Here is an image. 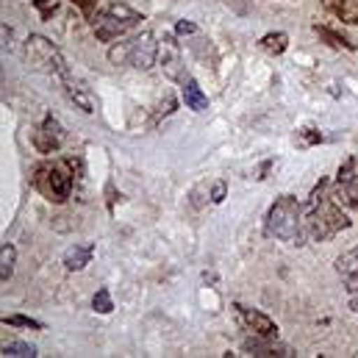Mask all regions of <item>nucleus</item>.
<instances>
[{"label": "nucleus", "mask_w": 358, "mask_h": 358, "mask_svg": "<svg viewBox=\"0 0 358 358\" xmlns=\"http://www.w3.org/2000/svg\"><path fill=\"white\" fill-rule=\"evenodd\" d=\"M108 59L114 64H131L136 70H150L159 59V45H156V36L150 31L139 34L136 39L131 42H122L120 48H111L108 50Z\"/></svg>", "instance_id": "obj_4"}, {"label": "nucleus", "mask_w": 358, "mask_h": 358, "mask_svg": "<svg viewBox=\"0 0 358 358\" xmlns=\"http://www.w3.org/2000/svg\"><path fill=\"white\" fill-rule=\"evenodd\" d=\"M36 8H39L45 17H48V14H50V8L56 11V0H53V3H50V0H36Z\"/></svg>", "instance_id": "obj_24"}, {"label": "nucleus", "mask_w": 358, "mask_h": 358, "mask_svg": "<svg viewBox=\"0 0 358 358\" xmlns=\"http://www.w3.org/2000/svg\"><path fill=\"white\" fill-rule=\"evenodd\" d=\"M322 189H325V180L317 183V189L306 203V234L314 242H325L339 231L350 228V220L342 214V208L331 197H322Z\"/></svg>", "instance_id": "obj_1"}, {"label": "nucleus", "mask_w": 358, "mask_h": 358, "mask_svg": "<svg viewBox=\"0 0 358 358\" xmlns=\"http://www.w3.org/2000/svg\"><path fill=\"white\" fill-rule=\"evenodd\" d=\"M183 103H186V108H192V111H206L208 108V97H206V92L197 87V81L194 78H183Z\"/></svg>", "instance_id": "obj_14"}, {"label": "nucleus", "mask_w": 358, "mask_h": 358, "mask_svg": "<svg viewBox=\"0 0 358 358\" xmlns=\"http://www.w3.org/2000/svg\"><path fill=\"white\" fill-rule=\"evenodd\" d=\"M3 322H6V325H22V328H36V331L42 328V322H36V320H28V317H6Z\"/></svg>", "instance_id": "obj_22"}, {"label": "nucleus", "mask_w": 358, "mask_h": 358, "mask_svg": "<svg viewBox=\"0 0 358 358\" xmlns=\"http://www.w3.org/2000/svg\"><path fill=\"white\" fill-rule=\"evenodd\" d=\"M139 20H142V14L134 11L131 6H125V3H108V6H103V8L94 14L92 25H94L97 39L114 42V39H120L122 34H128L134 25H139Z\"/></svg>", "instance_id": "obj_3"}, {"label": "nucleus", "mask_w": 358, "mask_h": 358, "mask_svg": "<svg viewBox=\"0 0 358 358\" xmlns=\"http://www.w3.org/2000/svg\"><path fill=\"white\" fill-rule=\"evenodd\" d=\"M336 11L342 17H348L350 22H358V0H342V6H336Z\"/></svg>", "instance_id": "obj_21"}, {"label": "nucleus", "mask_w": 358, "mask_h": 358, "mask_svg": "<svg viewBox=\"0 0 358 358\" xmlns=\"http://www.w3.org/2000/svg\"><path fill=\"white\" fill-rule=\"evenodd\" d=\"M234 311H236V320H239V325H242L245 331H250V334H256V336H269V339L278 336V325L269 320L267 314H262V311H256V308H248V306H242V303H236Z\"/></svg>", "instance_id": "obj_7"}, {"label": "nucleus", "mask_w": 358, "mask_h": 358, "mask_svg": "<svg viewBox=\"0 0 358 358\" xmlns=\"http://www.w3.org/2000/svg\"><path fill=\"white\" fill-rule=\"evenodd\" d=\"M92 256H94V248H92V245H76V248H70V250L64 253L62 264L70 269V272H78V269H84L90 264Z\"/></svg>", "instance_id": "obj_15"}, {"label": "nucleus", "mask_w": 358, "mask_h": 358, "mask_svg": "<svg viewBox=\"0 0 358 358\" xmlns=\"http://www.w3.org/2000/svg\"><path fill=\"white\" fill-rule=\"evenodd\" d=\"M336 272L339 278L345 280L348 292L350 294H358V248H350L348 253H342L336 259Z\"/></svg>", "instance_id": "obj_12"}, {"label": "nucleus", "mask_w": 358, "mask_h": 358, "mask_svg": "<svg viewBox=\"0 0 358 358\" xmlns=\"http://www.w3.org/2000/svg\"><path fill=\"white\" fill-rule=\"evenodd\" d=\"M314 31L322 36V39H328V45H334V48H348V50H353V45L345 39V36H339V34H334V31H328V28H322V25H314Z\"/></svg>", "instance_id": "obj_20"}, {"label": "nucleus", "mask_w": 358, "mask_h": 358, "mask_svg": "<svg viewBox=\"0 0 358 358\" xmlns=\"http://www.w3.org/2000/svg\"><path fill=\"white\" fill-rule=\"evenodd\" d=\"M92 308H94L97 314H111L114 303H111V294H108V289H100V292L92 297Z\"/></svg>", "instance_id": "obj_19"}, {"label": "nucleus", "mask_w": 358, "mask_h": 358, "mask_svg": "<svg viewBox=\"0 0 358 358\" xmlns=\"http://www.w3.org/2000/svg\"><path fill=\"white\" fill-rule=\"evenodd\" d=\"M25 59H28V64L34 70H42V73H50V76H59V78L64 73H70V67H67L64 56L59 53V48L53 42H48L45 36H36V34L25 39Z\"/></svg>", "instance_id": "obj_5"}, {"label": "nucleus", "mask_w": 358, "mask_h": 358, "mask_svg": "<svg viewBox=\"0 0 358 358\" xmlns=\"http://www.w3.org/2000/svg\"><path fill=\"white\" fill-rule=\"evenodd\" d=\"M336 183H339V200L345 197L353 208H358V159H348L339 167Z\"/></svg>", "instance_id": "obj_9"}, {"label": "nucleus", "mask_w": 358, "mask_h": 358, "mask_svg": "<svg viewBox=\"0 0 358 358\" xmlns=\"http://www.w3.org/2000/svg\"><path fill=\"white\" fill-rule=\"evenodd\" d=\"M73 3H76V6L81 8V11H87V14H92V8H94V6L100 3V0H73Z\"/></svg>", "instance_id": "obj_25"}, {"label": "nucleus", "mask_w": 358, "mask_h": 358, "mask_svg": "<svg viewBox=\"0 0 358 358\" xmlns=\"http://www.w3.org/2000/svg\"><path fill=\"white\" fill-rule=\"evenodd\" d=\"M36 189L45 194V200L50 203H64L70 194H73V178L64 173V167L59 164H45L36 170Z\"/></svg>", "instance_id": "obj_6"}, {"label": "nucleus", "mask_w": 358, "mask_h": 358, "mask_svg": "<svg viewBox=\"0 0 358 358\" xmlns=\"http://www.w3.org/2000/svg\"><path fill=\"white\" fill-rule=\"evenodd\" d=\"M267 234L289 242V245H303L306 242V206L294 194H280L267 211Z\"/></svg>", "instance_id": "obj_2"}, {"label": "nucleus", "mask_w": 358, "mask_h": 358, "mask_svg": "<svg viewBox=\"0 0 358 358\" xmlns=\"http://www.w3.org/2000/svg\"><path fill=\"white\" fill-rule=\"evenodd\" d=\"M14 264H17V250H14V245H3L0 248V280L3 283H8V278L14 275Z\"/></svg>", "instance_id": "obj_16"}, {"label": "nucleus", "mask_w": 358, "mask_h": 358, "mask_svg": "<svg viewBox=\"0 0 358 358\" xmlns=\"http://www.w3.org/2000/svg\"><path fill=\"white\" fill-rule=\"evenodd\" d=\"M225 192H228L225 180H214L211 183V203H222L225 200Z\"/></svg>", "instance_id": "obj_23"}, {"label": "nucleus", "mask_w": 358, "mask_h": 358, "mask_svg": "<svg viewBox=\"0 0 358 358\" xmlns=\"http://www.w3.org/2000/svg\"><path fill=\"white\" fill-rule=\"evenodd\" d=\"M267 53L272 56H280L286 48H289V36L283 34V31H275V34H267V36H262V42H259Z\"/></svg>", "instance_id": "obj_17"}, {"label": "nucleus", "mask_w": 358, "mask_h": 358, "mask_svg": "<svg viewBox=\"0 0 358 358\" xmlns=\"http://www.w3.org/2000/svg\"><path fill=\"white\" fill-rule=\"evenodd\" d=\"M62 142H64V128H62V122L56 117L48 114L42 120V125L34 131V148L48 156V153H56L62 148Z\"/></svg>", "instance_id": "obj_8"}, {"label": "nucleus", "mask_w": 358, "mask_h": 358, "mask_svg": "<svg viewBox=\"0 0 358 358\" xmlns=\"http://www.w3.org/2000/svg\"><path fill=\"white\" fill-rule=\"evenodd\" d=\"M3 356L6 358H34L36 356V348L28 345V342H6V345H3Z\"/></svg>", "instance_id": "obj_18"}, {"label": "nucleus", "mask_w": 358, "mask_h": 358, "mask_svg": "<svg viewBox=\"0 0 358 358\" xmlns=\"http://www.w3.org/2000/svg\"><path fill=\"white\" fill-rule=\"evenodd\" d=\"M245 353H250V356H264V358L294 356L289 345H280V342H275V339H269V336H256V334H253V339H245Z\"/></svg>", "instance_id": "obj_10"}, {"label": "nucleus", "mask_w": 358, "mask_h": 358, "mask_svg": "<svg viewBox=\"0 0 358 358\" xmlns=\"http://www.w3.org/2000/svg\"><path fill=\"white\" fill-rule=\"evenodd\" d=\"M62 84H64V92H67V97L81 108V111H87V114H92L94 111V97H92V92L73 76V73H64L62 76Z\"/></svg>", "instance_id": "obj_11"}, {"label": "nucleus", "mask_w": 358, "mask_h": 358, "mask_svg": "<svg viewBox=\"0 0 358 358\" xmlns=\"http://www.w3.org/2000/svg\"><path fill=\"white\" fill-rule=\"evenodd\" d=\"M162 70L170 78H180V50L173 36H164V48H162Z\"/></svg>", "instance_id": "obj_13"}, {"label": "nucleus", "mask_w": 358, "mask_h": 358, "mask_svg": "<svg viewBox=\"0 0 358 358\" xmlns=\"http://www.w3.org/2000/svg\"><path fill=\"white\" fill-rule=\"evenodd\" d=\"M176 31H178V34H194L197 28H194L192 22H178V28H176Z\"/></svg>", "instance_id": "obj_26"}]
</instances>
